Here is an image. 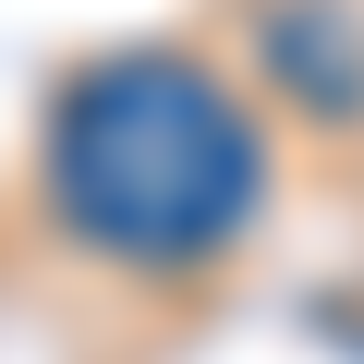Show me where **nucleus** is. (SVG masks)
I'll return each mask as SVG.
<instances>
[{
    "instance_id": "obj_1",
    "label": "nucleus",
    "mask_w": 364,
    "mask_h": 364,
    "mask_svg": "<svg viewBox=\"0 0 364 364\" xmlns=\"http://www.w3.org/2000/svg\"><path fill=\"white\" fill-rule=\"evenodd\" d=\"M49 219L85 255L122 267H207L255 231L267 207V134L255 109L182 49H122L85 61L37 134Z\"/></svg>"
},
{
    "instance_id": "obj_2",
    "label": "nucleus",
    "mask_w": 364,
    "mask_h": 364,
    "mask_svg": "<svg viewBox=\"0 0 364 364\" xmlns=\"http://www.w3.org/2000/svg\"><path fill=\"white\" fill-rule=\"evenodd\" d=\"M267 61H279V85L316 97L328 122L364 109V37L328 13V0H279V13H267Z\"/></svg>"
}]
</instances>
